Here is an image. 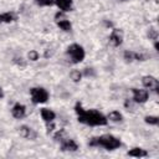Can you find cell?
I'll list each match as a JSON object with an SVG mask.
<instances>
[{"label": "cell", "instance_id": "cell-29", "mask_svg": "<svg viewBox=\"0 0 159 159\" xmlns=\"http://www.w3.org/2000/svg\"><path fill=\"white\" fill-rule=\"evenodd\" d=\"M2 22H4V21H2V15L0 14V24H2Z\"/></svg>", "mask_w": 159, "mask_h": 159}, {"label": "cell", "instance_id": "cell-6", "mask_svg": "<svg viewBox=\"0 0 159 159\" xmlns=\"http://www.w3.org/2000/svg\"><path fill=\"white\" fill-rule=\"evenodd\" d=\"M133 93V101L135 103H145L148 101L149 93L147 89H139V88H132Z\"/></svg>", "mask_w": 159, "mask_h": 159}, {"label": "cell", "instance_id": "cell-24", "mask_svg": "<svg viewBox=\"0 0 159 159\" xmlns=\"http://www.w3.org/2000/svg\"><path fill=\"white\" fill-rule=\"evenodd\" d=\"M134 60H137V61H145L147 60V56L144 53H137V52H134Z\"/></svg>", "mask_w": 159, "mask_h": 159}, {"label": "cell", "instance_id": "cell-15", "mask_svg": "<svg viewBox=\"0 0 159 159\" xmlns=\"http://www.w3.org/2000/svg\"><path fill=\"white\" fill-rule=\"evenodd\" d=\"M57 25H58V27H60L61 30H63V31H66V32L71 31V29H72V25H71V22H70L67 19L58 20V21H57Z\"/></svg>", "mask_w": 159, "mask_h": 159}, {"label": "cell", "instance_id": "cell-7", "mask_svg": "<svg viewBox=\"0 0 159 159\" xmlns=\"http://www.w3.org/2000/svg\"><path fill=\"white\" fill-rule=\"evenodd\" d=\"M142 83H143V86H144L145 88H148V89H153V91H155V92H158V89H159V82H158V80H157L155 77H153V76H144V77L142 78Z\"/></svg>", "mask_w": 159, "mask_h": 159}, {"label": "cell", "instance_id": "cell-11", "mask_svg": "<svg viewBox=\"0 0 159 159\" xmlns=\"http://www.w3.org/2000/svg\"><path fill=\"white\" fill-rule=\"evenodd\" d=\"M72 2H73L72 0H55L56 6H57L61 11H63V12L72 10Z\"/></svg>", "mask_w": 159, "mask_h": 159}, {"label": "cell", "instance_id": "cell-18", "mask_svg": "<svg viewBox=\"0 0 159 159\" xmlns=\"http://www.w3.org/2000/svg\"><path fill=\"white\" fill-rule=\"evenodd\" d=\"M2 15V21L6 22V24H10L15 20V15L12 12H5V14H1Z\"/></svg>", "mask_w": 159, "mask_h": 159}, {"label": "cell", "instance_id": "cell-19", "mask_svg": "<svg viewBox=\"0 0 159 159\" xmlns=\"http://www.w3.org/2000/svg\"><path fill=\"white\" fill-rule=\"evenodd\" d=\"M35 2L40 6H51L55 4V0H35Z\"/></svg>", "mask_w": 159, "mask_h": 159}, {"label": "cell", "instance_id": "cell-13", "mask_svg": "<svg viewBox=\"0 0 159 159\" xmlns=\"http://www.w3.org/2000/svg\"><path fill=\"white\" fill-rule=\"evenodd\" d=\"M129 157H135V158H143V157H147L148 155V152L147 150H144V149H142V148H133V149H130L128 153H127Z\"/></svg>", "mask_w": 159, "mask_h": 159}, {"label": "cell", "instance_id": "cell-4", "mask_svg": "<svg viewBox=\"0 0 159 159\" xmlns=\"http://www.w3.org/2000/svg\"><path fill=\"white\" fill-rule=\"evenodd\" d=\"M30 96L31 99L35 104H40V103H45L48 99V92L42 88V87H34L30 89Z\"/></svg>", "mask_w": 159, "mask_h": 159}, {"label": "cell", "instance_id": "cell-25", "mask_svg": "<svg viewBox=\"0 0 159 159\" xmlns=\"http://www.w3.org/2000/svg\"><path fill=\"white\" fill-rule=\"evenodd\" d=\"M55 19H56V21H58V20H62V19H66V17H65V15H63V11H61V12H57V14L55 15Z\"/></svg>", "mask_w": 159, "mask_h": 159}, {"label": "cell", "instance_id": "cell-2", "mask_svg": "<svg viewBox=\"0 0 159 159\" xmlns=\"http://www.w3.org/2000/svg\"><path fill=\"white\" fill-rule=\"evenodd\" d=\"M91 147H103L107 150H113L120 147V140L111 134H103L101 137L92 138L89 140Z\"/></svg>", "mask_w": 159, "mask_h": 159}, {"label": "cell", "instance_id": "cell-20", "mask_svg": "<svg viewBox=\"0 0 159 159\" xmlns=\"http://www.w3.org/2000/svg\"><path fill=\"white\" fill-rule=\"evenodd\" d=\"M27 57L30 61H37L39 60V52L35 51V50H31L29 53H27Z\"/></svg>", "mask_w": 159, "mask_h": 159}, {"label": "cell", "instance_id": "cell-26", "mask_svg": "<svg viewBox=\"0 0 159 159\" xmlns=\"http://www.w3.org/2000/svg\"><path fill=\"white\" fill-rule=\"evenodd\" d=\"M84 75L88 77V76H94V72H93V70L92 68H86L84 70Z\"/></svg>", "mask_w": 159, "mask_h": 159}, {"label": "cell", "instance_id": "cell-5", "mask_svg": "<svg viewBox=\"0 0 159 159\" xmlns=\"http://www.w3.org/2000/svg\"><path fill=\"white\" fill-rule=\"evenodd\" d=\"M122 42H123V31L119 29H113L109 35V43L113 47H118L122 45Z\"/></svg>", "mask_w": 159, "mask_h": 159}, {"label": "cell", "instance_id": "cell-16", "mask_svg": "<svg viewBox=\"0 0 159 159\" xmlns=\"http://www.w3.org/2000/svg\"><path fill=\"white\" fill-rule=\"evenodd\" d=\"M70 77H71V80H72L73 82H80L81 78H82V73H81L78 70H73V71H71Z\"/></svg>", "mask_w": 159, "mask_h": 159}, {"label": "cell", "instance_id": "cell-8", "mask_svg": "<svg viewBox=\"0 0 159 159\" xmlns=\"http://www.w3.org/2000/svg\"><path fill=\"white\" fill-rule=\"evenodd\" d=\"M19 134H20V137H22V138H25V139H31V140H34V139L36 138L35 130H34L32 128L27 127V125H21L20 129H19Z\"/></svg>", "mask_w": 159, "mask_h": 159}, {"label": "cell", "instance_id": "cell-23", "mask_svg": "<svg viewBox=\"0 0 159 159\" xmlns=\"http://www.w3.org/2000/svg\"><path fill=\"white\" fill-rule=\"evenodd\" d=\"M63 135H65V130L61 129V130H58V132L53 135V138H55L56 140H63Z\"/></svg>", "mask_w": 159, "mask_h": 159}, {"label": "cell", "instance_id": "cell-9", "mask_svg": "<svg viewBox=\"0 0 159 159\" xmlns=\"http://www.w3.org/2000/svg\"><path fill=\"white\" fill-rule=\"evenodd\" d=\"M77 149H78V144L73 139L62 140V144H61V150L62 152H76Z\"/></svg>", "mask_w": 159, "mask_h": 159}, {"label": "cell", "instance_id": "cell-10", "mask_svg": "<svg viewBox=\"0 0 159 159\" xmlns=\"http://www.w3.org/2000/svg\"><path fill=\"white\" fill-rule=\"evenodd\" d=\"M11 113L12 116L16 118V119H21L26 116V107L24 104H20V103H16L12 109H11Z\"/></svg>", "mask_w": 159, "mask_h": 159}, {"label": "cell", "instance_id": "cell-27", "mask_svg": "<svg viewBox=\"0 0 159 159\" xmlns=\"http://www.w3.org/2000/svg\"><path fill=\"white\" fill-rule=\"evenodd\" d=\"M104 25L108 26V27H111V26H112V22H111V21H109V22H108V21H104Z\"/></svg>", "mask_w": 159, "mask_h": 159}, {"label": "cell", "instance_id": "cell-17", "mask_svg": "<svg viewBox=\"0 0 159 159\" xmlns=\"http://www.w3.org/2000/svg\"><path fill=\"white\" fill-rule=\"evenodd\" d=\"M144 120H145V123L152 124V125H157V124L159 123V118H158L157 116H147V117L144 118Z\"/></svg>", "mask_w": 159, "mask_h": 159}, {"label": "cell", "instance_id": "cell-3", "mask_svg": "<svg viewBox=\"0 0 159 159\" xmlns=\"http://www.w3.org/2000/svg\"><path fill=\"white\" fill-rule=\"evenodd\" d=\"M67 53L70 55V57H71V60H72L73 63H80V62H82L83 58H84V56H86L83 47H82L81 45H78V43H72V45H70L68 48H67Z\"/></svg>", "mask_w": 159, "mask_h": 159}, {"label": "cell", "instance_id": "cell-14", "mask_svg": "<svg viewBox=\"0 0 159 159\" xmlns=\"http://www.w3.org/2000/svg\"><path fill=\"white\" fill-rule=\"evenodd\" d=\"M107 119H109L111 122L117 123V122H122L123 116H122V113H119L118 111H113V112H109V113H108Z\"/></svg>", "mask_w": 159, "mask_h": 159}, {"label": "cell", "instance_id": "cell-30", "mask_svg": "<svg viewBox=\"0 0 159 159\" xmlns=\"http://www.w3.org/2000/svg\"><path fill=\"white\" fill-rule=\"evenodd\" d=\"M120 1H125V0H120Z\"/></svg>", "mask_w": 159, "mask_h": 159}, {"label": "cell", "instance_id": "cell-22", "mask_svg": "<svg viewBox=\"0 0 159 159\" xmlns=\"http://www.w3.org/2000/svg\"><path fill=\"white\" fill-rule=\"evenodd\" d=\"M148 36H149V39H152V40H157V39H158V31H157L155 29L150 27L149 31H148Z\"/></svg>", "mask_w": 159, "mask_h": 159}, {"label": "cell", "instance_id": "cell-21", "mask_svg": "<svg viewBox=\"0 0 159 159\" xmlns=\"http://www.w3.org/2000/svg\"><path fill=\"white\" fill-rule=\"evenodd\" d=\"M123 57H124V60H125L127 62H132V61L134 60V52H132V51H125L124 55H123Z\"/></svg>", "mask_w": 159, "mask_h": 159}, {"label": "cell", "instance_id": "cell-1", "mask_svg": "<svg viewBox=\"0 0 159 159\" xmlns=\"http://www.w3.org/2000/svg\"><path fill=\"white\" fill-rule=\"evenodd\" d=\"M75 111L77 113L78 122H81L83 124H87V125H106L107 122H108V119L101 112H98L96 109L86 111V109L82 108L81 103H76Z\"/></svg>", "mask_w": 159, "mask_h": 159}, {"label": "cell", "instance_id": "cell-12", "mask_svg": "<svg viewBox=\"0 0 159 159\" xmlns=\"http://www.w3.org/2000/svg\"><path fill=\"white\" fill-rule=\"evenodd\" d=\"M41 117H42V119H43L46 123H51V122H53V119L56 118V114H55L53 111H51V109H48V108H42V109H41Z\"/></svg>", "mask_w": 159, "mask_h": 159}, {"label": "cell", "instance_id": "cell-28", "mask_svg": "<svg viewBox=\"0 0 159 159\" xmlns=\"http://www.w3.org/2000/svg\"><path fill=\"white\" fill-rule=\"evenodd\" d=\"M4 97V91H2V88L0 87V98H2Z\"/></svg>", "mask_w": 159, "mask_h": 159}]
</instances>
